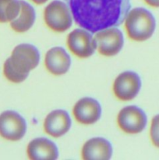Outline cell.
I'll return each instance as SVG.
<instances>
[{
  "instance_id": "15",
  "label": "cell",
  "mask_w": 159,
  "mask_h": 160,
  "mask_svg": "<svg viewBox=\"0 0 159 160\" xmlns=\"http://www.w3.org/2000/svg\"><path fill=\"white\" fill-rule=\"evenodd\" d=\"M20 5L18 16L11 21L10 26L17 32L23 33L28 31L34 24L35 20V11L29 3L23 0H20Z\"/></svg>"
},
{
  "instance_id": "4",
  "label": "cell",
  "mask_w": 159,
  "mask_h": 160,
  "mask_svg": "<svg viewBox=\"0 0 159 160\" xmlns=\"http://www.w3.org/2000/svg\"><path fill=\"white\" fill-rule=\"evenodd\" d=\"M44 19L47 26L55 32H64L72 26L73 16L66 3L54 0L45 7Z\"/></svg>"
},
{
  "instance_id": "16",
  "label": "cell",
  "mask_w": 159,
  "mask_h": 160,
  "mask_svg": "<svg viewBox=\"0 0 159 160\" xmlns=\"http://www.w3.org/2000/svg\"><path fill=\"white\" fill-rule=\"evenodd\" d=\"M19 0H0V23L13 20L20 12Z\"/></svg>"
},
{
  "instance_id": "9",
  "label": "cell",
  "mask_w": 159,
  "mask_h": 160,
  "mask_svg": "<svg viewBox=\"0 0 159 160\" xmlns=\"http://www.w3.org/2000/svg\"><path fill=\"white\" fill-rule=\"evenodd\" d=\"M141 87V81L137 73L132 71L123 72L118 75L113 84L115 97L122 101H129L135 98Z\"/></svg>"
},
{
  "instance_id": "19",
  "label": "cell",
  "mask_w": 159,
  "mask_h": 160,
  "mask_svg": "<svg viewBox=\"0 0 159 160\" xmlns=\"http://www.w3.org/2000/svg\"><path fill=\"white\" fill-rule=\"evenodd\" d=\"M31 1H32L33 2L35 3V4L41 5V4H44V3L46 2L48 0H31Z\"/></svg>"
},
{
  "instance_id": "1",
  "label": "cell",
  "mask_w": 159,
  "mask_h": 160,
  "mask_svg": "<svg viewBox=\"0 0 159 160\" xmlns=\"http://www.w3.org/2000/svg\"><path fill=\"white\" fill-rule=\"evenodd\" d=\"M75 23L90 33L120 26L131 9V0H64Z\"/></svg>"
},
{
  "instance_id": "13",
  "label": "cell",
  "mask_w": 159,
  "mask_h": 160,
  "mask_svg": "<svg viewBox=\"0 0 159 160\" xmlns=\"http://www.w3.org/2000/svg\"><path fill=\"white\" fill-rule=\"evenodd\" d=\"M26 152L28 158L31 160H55L59 156L56 145L44 138L31 141L26 148Z\"/></svg>"
},
{
  "instance_id": "7",
  "label": "cell",
  "mask_w": 159,
  "mask_h": 160,
  "mask_svg": "<svg viewBox=\"0 0 159 160\" xmlns=\"http://www.w3.org/2000/svg\"><path fill=\"white\" fill-rule=\"evenodd\" d=\"M67 46L73 54L81 59L90 57L97 48L94 38L85 29H76L67 37Z\"/></svg>"
},
{
  "instance_id": "12",
  "label": "cell",
  "mask_w": 159,
  "mask_h": 160,
  "mask_svg": "<svg viewBox=\"0 0 159 160\" xmlns=\"http://www.w3.org/2000/svg\"><path fill=\"white\" fill-rule=\"evenodd\" d=\"M112 154L110 142L102 138H94L87 141L81 151V156L84 160H107Z\"/></svg>"
},
{
  "instance_id": "8",
  "label": "cell",
  "mask_w": 159,
  "mask_h": 160,
  "mask_svg": "<svg viewBox=\"0 0 159 160\" xmlns=\"http://www.w3.org/2000/svg\"><path fill=\"white\" fill-rule=\"evenodd\" d=\"M100 54L112 56L118 54L123 46V33L115 28H109L96 32L94 37Z\"/></svg>"
},
{
  "instance_id": "11",
  "label": "cell",
  "mask_w": 159,
  "mask_h": 160,
  "mask_svg": "<svg viewBox=\"0 0 159 160\" xmlns=\"http://www.w3.org/2000/svg\"><path fill=\"white\" fill-rule=\"evenodd\" d=\"M71 127V120L68 112L59 109L50 112L44 122V130L48 135L59 138L66 134Z\"/></svg>"
},
{
  "instance_id": "5",
  "label": "cell",
  "mask_w": 159,
  "mask_h": 160,
  "mask_svg": "<svg viewBox=\"0 0 159 160\" xmlns=\"http://www.w3.org/2000/svg\"><path fill=\"white\" fill-rule=\"evenodd\" d=\"M117 123L120 129L126 134H139L146 127L147 116L137 106H126L118 112Z\"/></svg>"
},
{
  "instance_id": "6",
  "label": "cell",
  "mask_w": 159,
  "mask_h": 160,
  "mask_svg": "<svg viewBox=\"0 0 159 160\" xmlns=\"http://www.w3.org/2000/svg\"><path fill=\"white\" fill-rule=\"evenodd\" d=\"M26 131V121L19 113L9 110L0 115V135L6 140L12 142L20 140Z\"/></svg>"
},
{
  "instance_id": "17",
  "label": "cell",
  "mask_w": 159,
  "mask_h": 160,
  "mask_svg": "<svg viewBox=\"0 0 159 160\" xmlns=\"http://www.w3.org/2000/svg\"><path fill=\"white\" fill-rule=\"evenodd\" d=\"M151 142L153 145L157 148H159V114L156 115L152 119L150 130Z\"/></svg>"
},
{
  "instance_id": "10",
  "label": "cell",
  "mask_w": 159,
  "mask_h": 160,
  "mask_svg": "<svg viewBox=\"0 0 159 160\" xmlns=\"http://www.w3.org/2000/svg\"><path fill=\"white\" fill-rule=\"evenodd\" d=\"M74 118L83 124H93L100 119L101 108L99 102L92 98H83L75 104Z\"/></svg>"
},
{
  "instance_id": "2",
  "label": "cell",
  "mask_w": 159,
  "mask_h": 160,
  "mask_svg": "<svg viewBox=\"0 0 159 160\" xmlns=\"http://www.w3.org/2000/svg\"><path fill=\"white\" fill-rule=\"evenodd\" d=\"M39 60L40 54L36 47L30 44H20L14 48L11 56L5 62V77L11 82H23L30 71L38 65Z\"/></svg>"
},
{
  "instance_id": "18",
  "label": "cell",
  "mask_w": 159,
  "mask_h": 160,
  "mask_svg": "<svg viewBox=\"0 0 159 160\" xmlns=\"http://www.w3.org/2000/svg\"><path fill=\"white\" fill-rule=\"evenodd\" d=\"M144 2L152 7H159V0H144Z\"/></svg>"
},
{
  "instance_id": "3",
  "label": "cell",
  "mask_w": 159,
  "mask_h": 160,
  "mask_svg": "<svg viewBox=\"0 0 159 160\" xmlns=\"http://www.w3.org/2000/svg\"><path fill=\"white\" fill-rule=\"evenodd\" d=\"M156 27L155 19L144 8L129 10L125 19V28L128 36L136 42H143L152 36Z\"/></svg>"
},
{
  "instance_id": "14",
  "label": "cell",
  "mask_w": 159,
  "mask_h": 160,
  "mask_svg": "<svg viewBox=\"0 0 159 160\" xmlns=\"http://www.w3.org/2000/svg\"><path fill=\"white\" fill-rule=\"evenodd\" d=\"M45 67L54 75H62L69 70L71 64L70 57L62 47H54L45 55Z\"/></svg>"
}]
</instances>
